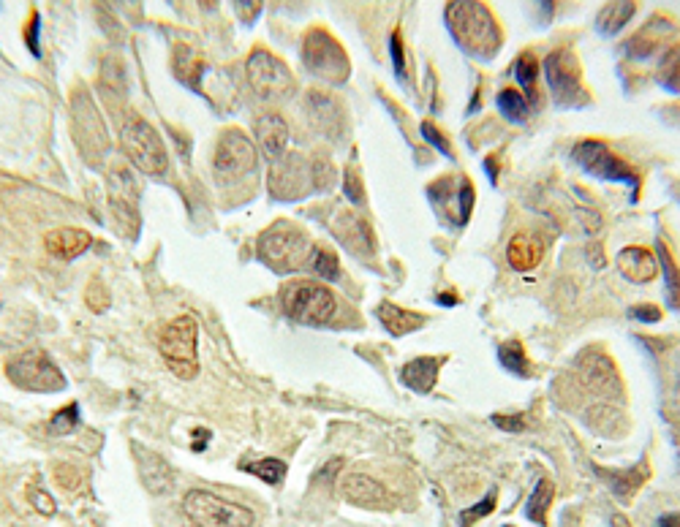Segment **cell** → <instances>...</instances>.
Segmentation results:
<instances>
[{"label": "cell", "instance_id": "cell-6", "mask_svg": "<svg viewBox=\"0 0 680 527\" xmlns=\"http://www.w3.org/2000/svg\"><path fill=\"white\" fill-rule=\"evenodd\" d=\"M196 340H199V326L194 316H180L161 329L158 335V351L166 359V365L183 381L199 373L196 365Z\"/></svg>", "mask_w": 680, "mask_h": 527}, {"label": "cell", "instance_id": "cell-20", "mask_svg": "<svg viewBox=\"0 0 680 527\" xmlns=\"http://www.w3.org/2000/svg\"><path fill=\"white\" fill-rule=\"evenodd\" d=\"M544 242L528 231H520L509 240V248H506V259L509 264L517 269V272H531V269L542 261Z\"/></svg>", "mask_w": 680, "mask_h": 527}, {"label": "cell", "instance_id": "cell-21", "mask_svg": "<svg viewBox=\"0 0 680 527\" xmlns=\"http://www.w3.org/2000/svg\"><path fill=\"white\" fill-rule=\"evenodd\" d=\"M672 33H675V25L670 20H664V17H656L645 28H640V33L634 39H629L626 49H629V55H634V58H648L661 41L670 39Z\"/></svg>", "mask_w": 680, "mask_h": 527}, {"label": "cell", "instance_id": "cell-11", "mask_svg": "<svg viewBox=\"0 0 680 527\" xmlns=\"http://www.w3.org/2000/svg\"><path fill=\"white\" fill-rule=\"evenodd\" d=\"M574 161L583 166L585 172L599 177V180H607V183H626L637 185V174L626 166V163L612 153L610 147L602 142H580L574 147Z\"/></svg>", "mask_w": 680, "mask_h": 527}, {"label": "cell", "instance_id": "cell-23", "mask_svg": "<svg viewBox=\"0 0 680 527\" xmlns=\"http://www.w3.org/2000/svg\"><path fill=\"white\" fill-rule=\"evenodd\" d=\"M438 367H441V359H433V356H422V359H414L408 362L403 370H400V378L408 389H414L419 394H428L433 386H436Z\"/></svg>", "mask_w": 680, "mask_h": 527}, {"label": "cell", "instance_id": "cell-1", "mask_svg": "<svg viewBox=\"0 0 680 527\" xmlns=\"http://www.w3.org/2000/svg\"><path fill=\"white\" fill-rule=\"evenodd\" d=\"M447 25L452 39L474 55H493L501 47V30L485 3H449Z\"/></svg>", "mask_w": 680, "mask_h": 527}, {"label": "cell", "instance_id": "cell-34", "mask_svg": "<svg viewBox=\"0 0 680 527\" xmlns=\"http://www.w3.org/2000/svg\"><path fill=\"white\" fill-rule=\"evenodd\" d=\"M659 79L670 93H678V44L667 49V58L659 68Z\"/></svg>", "mask_w": 680, "mask_h": 527}, {"label": "cell", "instance_id": "cell-19", "mask_svg": "<svg viewBox=\"0 0 680 527\" xmlns=\"http://www.w3.org/2000/svg\"><path fill=\"white\" fill-rule=\"evenodd\" d=\"M256 139L270 161H281L286 144H289V125L281 115H262L256 120Z\"/></svg>", "mask_w": 680, "mask_h": 527}, {"label": "cell", "instance_id": "cell-7", "mask_svg": "<svg viewBox=\"0 0 680 527\" xmlns=\"http://www.w3.org/2000/svg\"><path fill=\"white\" fill-rule=\"evenodd\" d=\"M6 375L22 392L52 394L66 389V378L49 359L47 351H25L20 356H11L6 362Z\"/></svg>", "mask_w": 680, "mask_h": 527}, {"label": "cell", "instance_id": "cell-38", "mask_svg": "<svg viewBox=\"0 0 680 527\" xmlns=\"http://www.w3.org/2000/svg\"><path fill=\"white\" fill-rule=\"evenodd\" d=\"M343 191H346V196H349V202H354V204L365 202V188H362V180L357 177V172H351V169H346V174H343Z\"/></svg>", "mask_w": 680, "mask_h": 527}, {"label": "cell", "instance_id": "cell-43", "mask_svg": "<svg viewBox=\"0 0 680 527\" xmlns=\"http://www.w3.org/2000/svg\"><path fill=\"white\" fill-rule=\"evenodd\" d=\"M632 316L642 324H656V321H661V310L656 305H634Z\"/></svg>", "mask_w": 680, "mask_h": 527}, {"label": "cell", "instance_id": "cell-47", "mask_svg": "<svg viewBox=\"0 0 680 527\" xmlns=\"http://www.w3.org/2000/svg\"><path fill=\"white\" fill-rule=\"evenodd\" d=\"M504 527H512V525H504Z\"/></svg>", "mask_w": 680, "mask_h": 527}, {"label": "cell", "instance_id": "cell-2", "mask_svg": "<svg viewBox=\"0 0 680 527\" xmlns=\"http://www.w3.org/2000/svg\"><path fill=\"white\" fill-rule=\"evenodd\" d=\"M313 245L308 234L292 221L272 223L259 237V259L275 272H294L305 269L311 261Z\"/></svg>", "mask_w": 680, "mask_h": 527}, {"label": "cell", "instance_id": "cell-9", "mask_svg": "<svg viewBox=\"0 0 680 527\" xmlns=\"http://www.w3.org/2000/svg\"><path fill=\"white\" fill-rule=\"evenodd\" d=\"M256 147L240 128H229L213 153V174L218 183H237L256 169Z\"/></svg>", "mask_w": 680, "mask_h": 527}, {"label": "cell", "instance_id": "cell-42", "mask_svg": "<svg viewBox=\"0 0 680 527\" xmlns=\"http://www.w3.org/2000/svg\"><path fill=\"white\" fill-rule=\"evenodd\" d=\"M422 134H425V139H428L433 147H436L438 153H444V155H449V142L444 139V134L438 131L436 125L433 123H422Z\"/></svg>", "mask_w": 680, "mask_h": 527}, {"label": "cell", "instance_id": "cell-15", "mask_svg": "<svg viewBox=\"0 0 680 527\" xmlns=\"http://www.w3.org/2000/svg\"><path fill=\"white\" fill-rule=\"evenodd\" d=\"M332 234H335L354 256H360V259H370L373 250H376L370 223L365 221V218H360L357 212L340 210L338 215L332 218Z\"/></svg>", "mask_w": 680, "mask_h": 527}, {"label": "cell", "instance_id": "cell-41", "mask_svg": "<svg viewBox=\"0 0 680 527\" xmlns=\"http://www.w3.org/2000/svg\"><path fill=\"white\" fill-rule=\"evenodd\" d=\"M389 52H392V60H395V71L398 77H406V58H403V41H400V30L392 33L389 39Z\"/></svg>", "mask_w": 680, "mask_h": 527}, {"label": "cell", "instance_id": "cell-29", "mask_svg": "<svg viewBox=\"0 0 680 527\" xmlns=\"http://www.w3.org/2000/svg\"><path fill=\"white\" fill-rule=\"evenodd\" d=\"M308 267L319 275V278L324 280H338L340 278V261H338V253L332 248H327V245H313V253H311V261H308Z\"/></svg>", "mask_w": 680, "mask_h": 527}, {"label": "cell", "instance_id": "cell-26", "mask_svg": "<svg viewBox=\"0 0 680 527\" xmlns=\"http://www.w3.org/2000/svg\"><path fill=\"white\" fill-rule=\"evenodd\" d=\"M553 495H555L553 481L550 479L536 481L534 495H531L528 503H525V517L531 519V522H536V525H542V527L547 525V511H550Z\"/></svg>", "mask_w": 680, "mask_h": 527}, {"label": "cell", "instance_id": "cell-33", "mask_svg": "<svg viewBox=\"0 0 680 527\" xmlns=\"http://www.w3.org/2000/svg\"><path fill=\"white\" fill-rule=\"evenodd\" d=\"M599 473H604V470H599ZM607 476V481H610V487L621 495V498H629V495H634L637 489H640V484L645 481V470H642L640 476H634L632 470H626V473H604Z\"/></svg>", "mask_w": 680, "mask_h": 527}, {"label": "cell", "instance_id": "cell-45", "mask_svg": "<svg viewBox=\"0 0 680 527\" xmlns=\"http://www.w3.org/2000/svg\"><path fill=\"white\" fill-rule=\"evenodd\" d=\"M262 14V3H237V17H243L245 22H253Z\"/></svg>", "mask_w": 680, "mask_h": 527}, {"label": "cell", "instance_id": "cell-8", "mask_svg": "<svg viewBox=\"0 0 680 527\" xmlns=\"http://www.w3.org/2000/svg\"><path fill=\"white\" fill-rule=\"evenodd\" d=\"M183 508L196 527H253L256 522L251 508L229 503L204 489H191L185 495Z\"/></svg>", "mask_w": 680, "mask_h": 527}, {"label": "cell", "instance_id": "cell-12", "mask_svg": "<svg viewBox=\"0 0 680 527\" xmlns=\"http://www.w3.org/2000/svg\"><path fill=\"white\" fill-rule=\"evenodd\" d=\"M544 77L547 85L553 90V96L558 104H572L574 98L583 93L580 85V63L574 58L569 49H555L544 60Z\"/></svg>", "mask_w": 680, "mask_h": 527}, {"label": "cell", "instance_id": "cell-16", "mask_svg": "<svg viewBox=\"0 0 680 527\" xmlns=\"http://www.w3.org/2000/svg\"><path fill=\"white\" fill-rule=\"evenodd\" d=\"M305 109H308V117H311V125L316 131L327 136L340 134L343 128V112H340L338 101L327 93H319V90H311L308 98H305Z\"/></svg>", "mask_w": 680, "mask_h": 527}, {"label": "cell", "instance_id": "cell-36", "mask_svg": "<svg viewBox=\"0 0 680 527\" xmlns=\"http://www.w3.org/2000/svg\"><path fill=\"white\" fill-rule=\"evenodd\" d=\"M493 506H496V489H493V492H487V498L482 500V503H476L474 508L463 511V514H460V522H463V527H471L474 525V519L487 517V514L493 511Z\"/></svg>", "mask_w": 680, "mask_h": 527}, {"label": "cell", "instance_id": "cell-14", "mask_svg": "<svg viewBox=\"0 0 680 527\" xmlns=\"http://www.w3.org/2000/svg\"><path fill=\"white\" fill-rule=\"evenodd\" d=\"M343 498L349 500L351 506L373 508V511H389L395 506V498L389 495V489L381 481L370 479L365 473H349L346 479L340 481Z\"/></svg>", "mask_w": 680, "mask_h": 527}, {"label": "cell", "instance_id": "cell-4", "mask_svg": "<svg viewBox=\"0 0 680 527\" xmlns=\"http://www.w3.org/2000/svg\"><path fill=\"white\" fill-rule=\"evenodd\" d=\"M120 147L131 163H134L139 172L145 174H164L166 166H169V153H166V144L161 139L153 125L142 120V117L131 115L123 123V131H120Z\"/></svg>", "mask_w": 680, "mask_h": 527}, {"label": "cell", "instance_id": "cell-5", "mask_svg": "<svg viewBox=\"0 0 680 527\" xmlns=\"http://www.w3.org/2000/svg\"><path fill=\"white\" fill-rule=\"evenodd\" d=\"M302 63L319 79H327L330 85H343L351 74V63L346 49L338 39L324 28H313L302 39Z\"/></svg>", "mask_w": 680, "mask_h": 527}, {"label": "cell", "instance_id": "cell-10", "mask_svg": "<svg viewBox=\"0 0 680 527\" xmlns=\"http://www.w3.org/2000/svg\"><path fill=\"white\" fill-rule=\"evenodd\" d=\"M245 77H248V85H251L253 93L262 101L286 98L294 87L292 71L267 49H253L251 58L245 63Z\"/></svg>", "mask_w": 680, "mask_h": 527}, {"label": "cell", "instance_id": "cell-3", "mask_svg": "<svg viewBox=\"0 0 680 527\" xmlns=\"http://www.w3.org/2000/svg\"><path fill=\"white\" fill-rule=\"evenodd\" d=\"M283 313L305 326H327L338 313L330 288L313 280H292L281 288Z\"/></svg>", "mask_w": 680, "mask_h": 527}, {"label": "cell", "instance_id": "cell-13", "mask_svg": "<svg viewBox=\"0 0 680 527\" xmlns=\"http://www.w3.org/2000/svg\"><path fill=\"white\" fill-rule=\"evenodd\" d=\"M577 373L583 375V381L591 392L612 397V400L623 397L621 373H618V367L610 356L602 354V351H583L577 359Z\"/></svg>", "mask_w": 680, "mask_h": 527}, {"label": "cell", "instance_id": "cell-17", "mask_svg": "<svg viewBox=\"0 0 680 527\" xmlns=\"http://www.w3.org/2000/svg\"><path fill=\"white\" fill-rule=\"evenodd\" d=\"M44 245L55 256V259L71 261L82 256L85 250L93 245V237H90L85 229H74V226H63V229H52L44 237Z\"/></svg>", "mask_w": 680, "mask_h": 527}, {"label": "cell", "instance_id": "cell-25", "mask_svg": "<svg viewBox=\"0 0 680 527\" xmlns=\"http://www.w3.org/2000/svg\"><path fill=\"white\" fill-rule=\"evenodd\" d=\"M172 68L180 82H185L188 87H199V79L204 74V63L199 58V52L194 47H177L175 58H172Z\"/></svg>", "mask_w": 680, "mask_h": 527}, {"label": "cell", "instance_id": "cell-37", "mask_svg": "<svg viewBox=\"0 0 680 527\" xmlns=\"http://www.w3.org/2000/svg\"><path fill=\"white\" fill-rule=\"evenodd\" d=\"M28 500H30V506L36 508L39 514H44V517H52V514H55V500H52V495H49V492H44V489L30 487L28 489Z\"/></svg>", "mask_w": 680, "mask_h": 527}, {"label": "cell", "instance_id": "cell-28", "mask_svg": "<svg viewBox=\"0 0 680 527\" xmlns=\"http://www.w3.org/2000/svg\"><path fill=\"white\" fill-rule=\"evenodd\" d=\"M498 359H501V365H504L509 373L520 375V378H528V375H531L528 354H525L523 343H517V340H509V343L501 345V348H498Z\"/></svg>", "mask_w": 680, "mask_h": 527}, {"label": "cell", "instance_id": "cell-30", "mask_svg": "<svg viewBox=\"0 0 680 527\" xmlns=\"http://www.w3.org/2000/svg\"><path fill=\"white\" fill-rule=\"evenodd\" d=\"M243 470L253 473L256 479H262L264 484L270 487H278L286 476V462L275 460V457H267V460H256V462H245Z\"/></svg>", "mask_w": 680, "mask_h": 527}, {"label": "cell", "instance_id": "cell-44", "mask_svg": "<svg viewBox=\"0 0 680 527\" xmlns=\"http://www.w3.org/2000/svg\"><path fill=\"white\" fill-rule=\"evenodd\" d=\"M493 422H496V427L509 432H520L525 427L523 416H493Z\"/></svg>", "mask_w": 680, "mask_h": 527}, {"label": "cell", "instance_id": "cell-40", "mask_svg": "<svg viewBox=\"0 0 680 527\" xmlns=\"http://www.w3.org/2000/svg\"><path fill=\"white\" fill-rule=\"evenodd\" d=\"M41 17H39V11H33L30 14V22H28V28H25V41H28V49L39 58L41 55V49H39V33H41Z\"/></svg>", "mask_w": 680, "mask_h": 527}, {"label": "cell", "instance_id": "cell-18", "mask_svg": "<svg viewBox=\"0 0 680 527\" xmlns=\"http://www.w3.org/2000/svg\"><path fill=\"white\" fill-rule=\"evenodd\" d=\"M615 264L621 269L623 278L632 280V283H651L661 269L656 256L645 248H623Z\"/></svg>", "mask_w": 680, "mask_h": 527}, {"label": "cell", "instance_id": "cell-46", "mask_svg": "<svg viewBox=\"0 0 680 527\" xmlns=\"http://www.w3.org/2000/svg\"><path fill=\"white\" fill-rule=\"evenodd\" d=\"M610 525H612V527H632V522H629V519L623 517V514H612Z\"/></svg>", "mask_w": 680, "mask_h": 527}, {"label": "cell", "instance_id": "cell-27", "mask_svg": "<svg viewBox=\"0 0 680 527\" xmlns=\"http://www.w3.org/2000/svg\"><path fill=\"white\" fill-rule=\"evenodd\" d=\"M634 11H637V6L634 3H629V0H621V3H607L602 11H599V17H596V25H599V30L602 33H618L621 28H626V22L632 20Z\"/></svg>", "mask_w": 680, "mask_h": 527}, {"label": "cell", "instance_id": "cell-22", "mask_svg": "<svg viewBox=\"0 0 680 527\" xmlns=\"http://www.w3.org/2000/svg\"><path fill=\"white\" fill-rule=\"evenodd\" d=\"M136 457H139V473H142V481L147 484V489H153V492H166V489H172V484H175V473H172V468L166 465L158 454H150V451L139 449L136 446Z\"/></svg>", "mask_w": 680, "mask_h": 527}, {"label": "cell", "instance_id": "cell-24", "mask_svg": "<svg viewBox=\"0 0 680 527\" xmlns=\"http://www.w3.org/2000/svg\"><path fill=\"white\" fill-rule=\"evenodd\" d=\"M376 313H379V321L384 324V329L395 337L411 335V332H417L419 326H425V316L403 310V307L392 305V302H381Z\"/></svg>", "mask_w": 680, "mask_h": 527}, {"label": "cell", "instance_id": "cell-39", "mask_svg": "<svg viewBox=\"0 0 680 527\" xmlns=\"http://www.w3.org/2000/svg\"><path fill=\"white\" fill-rule=\"evenodd\" d=\"M659 256H661V261H664V267H667V288H670V299L675 302V307H678V267L672 264L670 253H667L664 245H659Z\"/></svg>", "mask_w": 680, "mask_h": 527}, {"label": "cell", "instance_id": "cell-35", "mask_svg": "<svg viewBox=\"0 0 680 527\" xmlns=\"http://www.w3.org/2000/svg\"><path fill=\"white\" fill-rule=\"evenodd\" d=\"M79 424V405L77 403H71V405H66V408H60L55 416H52V422H49V430L52 432H71L74 427Z\"/></svg>", "mask_w": 680, "mask_h": 527}, {"label": "cell", "instance_id": "cell-31", "mask_svg": "<svg viewBox=\"0 0 680 527\" xmlns=\"http://www.w3.org/2000/svg\"><path fill=\"white\" fill-rule=\"evenodd\" d=\"M498 109L512 123H525V117H528V104H525L523 93H517L512 87H506V90L498 93Z\"/></svg>", "mask_w": 680, "mask_h": 527}, {"label": "cell", "instance_id": "cell-32", "mask_svg": "<svg viewBox=\"0 0 680 527\" xmlns=\"http://www.w3.org/2000/svg\"><path fill=\"white\" fill-rule=\"evenodd\" d=\"M517 79H520V85L525 87V93L528 96H536V79H539V71H542V66H539V60H536V55H531V52H525V55H520V60H517Z\"/></svg>", "mask_w": 680, "mask_h": 527}]
</instances>
